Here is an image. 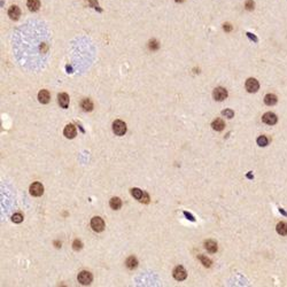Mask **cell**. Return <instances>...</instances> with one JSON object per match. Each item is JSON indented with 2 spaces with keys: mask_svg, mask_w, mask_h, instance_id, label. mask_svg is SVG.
Wrapping results in <instances>:
<instances>
[{
  "mask_svg": "<svg viewBox=\"0 0 287 287\" xmlns=\"http://www.w3.org/2000/svg\"><path fill=\"white\" fill-rule=\"evenodd\" d=\"M113 131L116 136H123L127 132V124L123 121L117 120L113 123Z\"/></svg>",
  "mask_w": 287,
  "mask_h": 287,
  "instance_id": "cell-1",
  "label": "cell"
},
{
  "mask_svg": "<svg viewBox=\"0 0 287 287\" xmlns=\"http://www.w3.org/2000/svg\"><path fill=\"white\" fill-rule=\"evenodd\" d=\"M172 273H173L175 279H176V280H179V281L185 280V279H186V277H187V272H186V270H185L182 265L176 266Z\"/></svg>",
  "mask_w": 287,
  "mask_h": 287,
  "instance_id": "cell-2",
  "label": "cell"
},
{
  "mask_svg": "<svg viewBox=\"0 0 287 287\" xmlns=\"http://www.w3.org/2000/svg\"><path fill=\"white\" fill-rule=\"evenodd\" d=\"M92 279H93V276H92V273L89 272V271H82V272L78 275V281H79L82 285H89V284H91Z\"/></svg>",
  "mask_w": 287,
  "mask_h": 287,
  "instance_id": "cell-3",
  "label": "cell"
},
{
  "mask_svg": "<svg viewBox=\"0 0 287 287\" xmlns=\"http://www.w3.org/2000/svg\"><path fill=\"white\" fill-rule=\"evenodd\" d=\"M91 227L96 232L103 231V228H105V222H103V220L100 218V217H93L92 221H91Z\"/></svg>",
  "mask_w": 287,
  "mask_h": 287,
  "instance_id": "cell-4",
  "label": "cell"
},
{
  "mask_svg": "<svg viewBox=\"0 0 287 287\" xmlns=\"http://www.w3.org/2000/svg\"><path fill=\"white\" fill-rule=\"evenodd\" d=\"M258 87H259V84H258V82L256 81L255 78L247 79V82H246V90L249 93H255V92H257Z\"/></svg>",
  "mask_w": 287,
  "mask_h": 287,
  "instance_id": "cell-5",
  "label": "cell"
},
{
  "mask_svg": "<svg viewBox=\"0 0 287 287\" xmlns=\"http://www.w3.org/2000/svg\"><path fill=\"white\" fill-rule=\"evenodd\" d=\"M44 193V186L40 183H33L30 186V194L33 196H40Z\"/></svg>",
  "mask_w": 287,
  "mask_h": 287,
  "instance_id": "cell-6",
  "label": "cell"
},
{
  "mask_svg": "<svg viewBox=\"0 0 287 287\" xmlns=\"http://www.w3.org/2000/svg\"><path fill=\"white\" fill-rule=\"evenodd\" d=\"M213 96L215 98V100H217V101H223L224 99H226V96H227V91H226L225 89H223V87H216V89L214 90Z\"/></svg>",
  "mask_w": 287,
  "mask_h": 287,
  "instance_id": "cell-7",
  "label": "cell"
},
{
  "mask_svg": "<svg viewBox=\"0 0 287 287\" xmlns=\"http://www.w3.org/2000/svg\"><path fill=\"white\" fill-rule=\"evenodd\" d=\"M262 121L268 125H273L277 123V116L273 113H265L262 117Z\"/></svg>",
  "mask_w": 287,
  "mask_h": 287,
  "instance_id": "cell-8",
  "label": "cell"
},
{
  "mask_svg": "<svg viewBox=\"0 0 287 287\" xmlns=\"http://www.w3.org/2000/svg\"><path fill=\"white\" fill-rule=\"evenodd\" d=\"M20 15H21V10H20V8L16 5H13V6L9 7V9H8V16L12 20H14V21L19 20Z\"/></svg>",
  "mask_w": 287,
  "mask_h": 287,
  "instance_id": "cell-9",
  "label": "cell"
},
{
  "mask_svg": "<svg viewBox=\"0 0 287 287\" xmlns=\"http://www.w3.org/2000/svg\"><path fill=\"white\" fill-rule=\"evenodd\" d=\"M63 133H64V136H65V138L72 139V138H75L77 131H76V128H75L72 124H69V125H67V127L64 128Z\"/></svg>",
  "mask_w": 287,
  "mask_h": 287,
  "instance_id": "cell-10",
  "label": "cell"
},
{
  "mask_svg": "<svg viewBox=\"0 0 287 287\" xmlns=\"http://www.w3.org/2000/svg\"><path fill=\"white\" fill-rule=\"evenodd\" d=\"M50 99H51V96H50V92L47 90H41L38 93V100L41 103H48L50 102Z\"/></svg>",
  "mask_w": 287,
  "mask_h": 287,
  "instance_id": "cell-11",
  "label": "cell"
},
{
  "mask_svg": "<svg viewBox=\"0 0 287 287\" xmlns=\"http://www.w3.org/2000/svg\"><path fill=\"white\" fill-rule=\"evenodd\" d=\"M58 99H59V103H60V106L62 108H64V109L68 108V106H69V96L67 93H60Z\"/></svg>",
  "mask_w": 287,
  "mask_h": 287,
  "instance_id": "cell-12",
  "label": "cell"
},
{
  "mask_svg": "<svg viewBox=\"0 0 287 287\" xmlns=\"http://www.w3.org/2000/svg\"><path fill=\"white\" fill-rule=\"evenodd\" d=\"M204 247L209 253H216L217 252V244L214 240H207L204 242Z\"/></svg>",
  "mask_w": 287,
  "mask_h": 287,
  "instance_id": "cell-13",
  "label": "cell"
},
{
  "mask_svg": "<svg viewBox=\"0 0 287 287\" xmlns=\"http://www.w3.org/2000/svg\"><path fill=\"white\" fill-rule=\"evenodd\" d=\"M27 6H28L29 10H31V12H37V10L39 9V7H40V2H39V0H28Z\"/></svg>",
  "mask_w": 287,
  "mask_h": 287,
  "instance_id": "cell-14",
  "label": "cell"
},
{
  "mask_svg": "<svg viewBox=\"0 0 287 287\" xmlns=\"http://www.w3.org/2000/svg\"><path fill=\"white\" fill-rule=\"evenodd\" d=\"M81 107L83 108L84 111H91L93 109V103H92V101L90 99H84L82 101V103H81Z\"/></svg>",
  "mask_w": 287,
  "mask_h": 287,
  "instance_id": "cell-15",
  "label": "cell"
},
{
  "mask_svg": "<svg viewBox=\"0 0 287 287\" xmlns=\"http://www.w3.org/2000/svg\"><path fill=\"white\" fill-rule=\"evenodd\" d=\"M109 206H110L111 209L118 210V209L121 208V206H122V201H121L120 198H113V199L109 201Z\"/></svg>",
  "mask_w": 287,
  "mask_h": 287,
  "instance_id": "cell-16",
  "label": "cell"
},
{
  "mask_svg": "<svg viewBox=\"0 0 287 287\" xmlns=\"http://www.w3.org/2000/svg\"><path fill=\"white\" fill-rule=\"evenodd\" d=\"M264 102L268 106H273L277 103V96L275 94H266L264 96Z\"/></svg>",
  "mask_w": 287,
  "mask_h": 287,
  "instance_id": "cell-17",
  "label": "cell"
},
{
  "mask_svg": "<svg viewBox=\"0 0 287 287\" xmlns=\"http://www.w3.org/2000/svg\"><path fill=\"white\" fill-rule=\"evenodd\" d=\"M211 127H213L214 130H216V131H222L224 129V127H225V123H224L221 118H217V120H215V121L213 122Z\"/></svg>",
  "mask_w": 287,
  "mask_h": 287,
  "instance_id": "cell-18",
  "label": "cell"
},
{
  "mask_svg": "<svg viewBox=\"0 0 287 287\" xmlns=\"http://www.w3.org/2000/svg\"><path fill=\"white\" fill-rule=\"evenodd\" d=\"M125 264H127V266H128L129 269H136L137 268V265H138V261H137V258L136 257H133V256H130L128 259H127V262H125Z\"/></svg>",
  "mask_w": 287,
  "mask_h": 287,
  "instance_id": "cell-19",
  "label": "cell"
},
{
  "mask_svg": "<svg viewBox=\"0 0 287 287\" xmlns=\"http://www.w3.org/2000/svg\"><path fill=\"white\" fill-rule=\"evenodd\" d=\"M277 232L280 235H286L287 234V224L285 222H280L277 224Z\"/></svg>",
  "mask_w": 287,
  "mask_h": 287,
  "instance_id": "cell-20",
  "label": "cell"
},
{
  "mask_svg": "<svg viewBox=\"0 0 287 287\" xmlns=\"http://www.w3.org/2000/svg\"><path fill=\"white\" fill-rule=\"evenodd\" d=\"M131 194L137 199V200H141V198H142V195H144V192L141 191V190H139V189H132L131 190Z\"/></svg>",
  "mask_w": 287,
  "mask_h": 287,
  "instance_id": "cell-21",
  "label": "cell"
},
{
  "mask_svg": "<svg viewBox=\"0 0 287 287\" xmlns=\"http://www.w3.org/2000/svg\"><path fill=\"white\" fill-rule=\"evenodd\" d=\"M159 47H160V44L156 39H152V40L148 43V48H149L151 51H156V50H159Z\"/></svg>",
  "mask_w": 287,
  "mask_h": 287,
  "instance_id": "cell-22",
  "label": "cell"
},
{
  "mask_svg": "<svg viewBox=\"0 0 287 287\" xmlns=\"http://www.w3.org/2000/svg\"><path fill=\"white\" fill-rule=\"evenodd\" d=\"M257 144H258L259 146L264 147V146H266V145L269 144V140H268V138H266L265 136H261V137L257 138Z\"/></svg>",
  "mask_w": 287,
  "mask_h": 287,
  "instance_id": "cell-23",
  "label": "cell"
},
{
  "mask_svg": "<svg viewBox=\"0 0 287 287\" xmlns=\"http://www.w3.org/2000/svg\"><path fill=\"white\" fill-rule=\"evenodd\" d=\"M199 259L202 262V264L204 265V266H207V268H209L210 265H211V261L209 259V258H207L206 256L203 255H199Z\"/></svg>",
  "mask_w": 287,
  "mask_h": 287,
  "instance_id": "cell-24",
  "label": "cell"
},
{
  "mask_svg": "<svg viewBox=\"0 0 287 287\" xmlns=\"http://www.w3.org/2000/svg\"><path fill=\"white\" fill-rule=\"evenodd\" d=\"M12 221L14 222V223H21L22 221H23V215L22 214H20V213H16V214H14L13 215V217H12Z\"/></svg>",
  "mask_w": 287,
  "mask_h": 287,
  "instance_id": "cell-25",
  "label": "cell"
},
{
  "mask_svg": "<svg viewBox=\"0 0 287 287\" xmlns=\"http://www.w3.org/2000/svg\"><path fill=\"white\" fill-rule=\"evenodd\" d=\"M82 247H83L82 241L76 239V240L74 241V244H72V248H74V251H81V249H82Z\"/></svg>",
  "mask_w": 287,
  "mask_h": 287,
  "instance_id": "cell-26",
  "label": "cell"
},
{
  "mask_svg": "<svg viewBox=\"0 0 287 287\" xmlns=\"http://www.w3.org/2000/svg\"><path fill=\"white\" fill-rule=\"evenodd\" d=\"M254 6H255V3H254L253 0H247L246 3H245V7H246L247 10H253L254 9Z\"/></svg>",
  "mask_w": 287,
  "mask_h": 287,
  "instance_id": "cell-27",
  "label": "cell"
},
{
  "mask_svg": "<svg viewBox=\"0 0 287 287\" xmlns=\"http://www.w3.org/2000/svg\"><path fill=\"white\" fill-rule=\"evenodd\" d=\"M223 114L225 117H227V118H232L233 116H234V113H233V110H231V109H226V110H223Z\"/></svg>",
  "mask_w": 287,
  "mask_h": 287,
  "instance_id": "cell-28",
  "label": "cell"
},
{
  "mask_svg": "<svg viewBox=\"0 0 287 287\" xmlns=\"http://www.w3.org/2000/svg\"><path fill=\"white\" fill-rule=\"evenodd\" d=\"M140 201H141V202H145V203H148V202H149V196H148V194L144 193V195H142V198H141Z\"/></svg>",
  "mask_w": 287,
  "mask_h": 287,
  "instance_id": "cell-29",
  "label": "cell"
},
{
  "mask_svg": "<svg viewBox=\"0 0 287 287\" xmlns=\"http://www.w3.org/2000/svg\"><path fill=\"white\" fill-rule=\"evenodd\" d=\"M223 29L225 30V31L230 32L231 30H232V25H231L230 23H225V24L223 25Z\"/></svg>",
  "mask_w": 287,
  "mask_h": 287,
  "instance_id": "cell-30",
  "label": "cell"
},
{
  "mask_svg": "<svg viewBox=\"0 0 287 287\" xmlns=\"http://www.w3.org/2000/svg\"><path fill=\"white\" fill-rule=\"evenodd\" d=\"M89 3H90L92 7H94V8L98 7V1H96V0H89Z\"/></svg>",
  "mask_w": 287,
  "mask_h": 287,
  "instance_id": "cell-31",
  "label": "cell"
},
{
  "mask_svg": "<svg viewBox=\"0 0 287 287\" xmlns=\"http://www.w3.org/2000/svg\"><path fill=\"white\" fill-rule=\"evenodd\" d=\"M247 34H248V36H249V37H251V38H253V39H254V40H255V41H256V40H257V39H256V37H255V36H253V34H252V33H247Z\"/></svg>",
  "mask_w": 287,
  "mask_h": 287,
  "instance_id": "cell-32",
  "label": "cell"
},
{
  "mask_svg": "<svg viewBox=\"0 0 287 287\" xmlns=\"http://www.w3.org/2000/svg\"><path fill=\"white\" fill-rule=\"evenodd\" d=\"M184 214H185V215H186V216H187V217H190V220H191V221H194V218H193V217H192L191 215H189V214H187V213H184Z\"/></svg>",
  "mask_w": 287,
  "mask_h": 287,
  "instance_id": "cell-33",
  "label": "cell"
},
{
  "mask_svg": "<svg viewBox=\"0 0 287 287\" xmlns=\"http://www.w3.org/2000/svg\"><path fill=\"white\" fill-rule=\"evenodd\" d=\"M176 1H177V2H183L184 0H176Z\"/></svg>",
  "mask_w": 287,
  "mask_h": 287,
  "instance_id": "cell-34",
  "label": "cell"
}]
</instances>
